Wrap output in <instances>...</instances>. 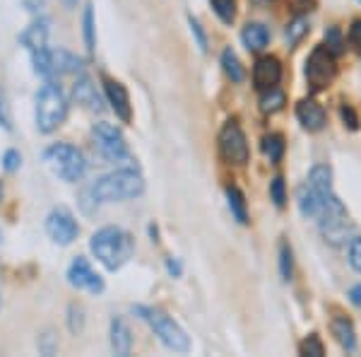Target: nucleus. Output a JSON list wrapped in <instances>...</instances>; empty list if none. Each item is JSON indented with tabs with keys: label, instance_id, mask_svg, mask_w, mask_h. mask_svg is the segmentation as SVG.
Segmentation results:
<instances>
[{
	"label": "nucleus",
	"instance_id": "obj_14",
	"mask_svg": "<svg viewBox=\"0 0 361 357\" xmlns=\"http://www.w3.org/2000/svg\"><path fill=\"white\" fill-rule=\"evenodd\" d=\"M46 39H49V20H46V17L34 20L32 25L20 34V44L25 46L29 54H37V51L46 49Z\"/></svg>",
	"mask_w": 361,
	"mask_h": 357
},
{
	"label": "nucleus",
	"instance_id": "obj_9",
	"mask_svg": "<svg viewBox=\"0 0 361 357\" xmlns=\"http://www.w3.org/2000/svg\"><path fill=\"white\" fill-rule=\"evenodd\" d=\"M219 155L229 165H246L248 162V140L236 121H226L219 131Z\"/></svg>",
	"mask_w": 361,
	"mask_h": 357
},
{
	"label": "nucleus",
	"instance_id": "obj_20",
	"mask_svg": "<svg viewBox=\"0 0 361 357\" xmlns=\"http://www.w3.org/2000/svg\"><path fill=\"white\" fill-rule=\"evenodd\" d=\"M333 336L345 350L357 348V333H354V326L347 316H335L333 319Z\"/></svg>",
	"mask_w": 361,
	"mask_h": 357
},
{
	"label": "nucleus",
	"instance_id": "obj_16",
	"mask_svg": "<svg viewBox=\"0 0 361 357\" xmlns=\"http://www.w3.org/2000/svg\"><path fill=\"white\" fill-rule=\"evenodd\" d=\"M111 348L116 355L126 357L130 355V348H133V338H130V329L121 316H114L111 319Z\"/></svg>",
	"mask_w": 361,
	"mask_h": 357
},
{
	"label": "nucleus",
	"instance_id": "obj_1",
	"mask_svg": "<svg viewBox=\"0 0 361 357\" xmlns=\"http://www.w3.org/2000/svg\"><path fill=\"white\" fill-rule=\"evenodd\" d=\"M90 249L94 254V259L102 263L106 271H118L121 266H126L130 261L133 251H135V239L130 232H126L123 227H102L92 234Z\"/></svg>",
	"mask_w": 361,
	"mask_h": 357
},
{
	"label": "nucleus",
	"instance_id": "obj_18",
	"mask_svg": "<svg viewBox=\"0 0 361 357\" xmlns=\"http://www.w3.org/2000/svg\"><path fill=\"white\" fill-rule=\"evenodd\" d=\"M75 99H78L80 104H85L87 109L102 111V97H99L94 83H92L87 75H80L78 83H75Z\"/></svg>",
	"mask_w": 361,
	"mask_h": 357
},
{
	"label": "nucleus",
	"instance_id": "obj_47",
	"mask_svg": "<svg viewBox=\"0 0 361 357\" xmlns=\"http://www.w3.org/2000/svg\"><path fill=\"white\" fill-rule=\"evenodd\" d=\"M359 3H361V0H359Z\"/></svg>",
	"mask_w": 361,
	"mask_h": 357
},
{
	"label": "nucleus",
	"instance_id": "obj_34",
	"mask_svg": "<svg viewBox=\"0 0 361 357\" xmlns=\"http://www.w3.org/2000/svg\"><path fill=\"white\" fill-rule=\"evenodd\" d=\"M349 263L357 273H361V239H352L349 244Z\"/></svg>",
	"mask_w": 361,
	"mask_h": 357
},
{
	"label": "nucleus",
	"instance_id": "obj_11",
	"mask_svg": "<svg viewBox=\"0 0 361 357\" xmlns=\"http://www.w3.org/2000/svg\"><path fill=\"white\" fill-rule=\"evenodd\" d=\"M68 283L78 290L90 292V295H102L104 292V278L90 266V261H87L85 256H78V259L70 263Z\"/></svg>",
	"mask_w": 361,
	"mask_h": 357
},
{
	"label": "nucleus",
	"instance_id": "obj_45",
	"mask_svg": "<svg viewBox=\"0 0 361 357\" xmlns=\"http://www.w3.org/2000/svg\"><path fill=\"white\" fill-rule=\"evenodd\" d=\"M0 196H3V189H0Z\"/></svg>",
	"mask_w": 361,
	"mask_h": 357
},
{
	"label": "nucleus",
	"instance_id": "obj_44",
	"mask_svg": "<svg viewBox=\"0 0 361 357\" xmlns=\"http://www.w3.org/2000/svg\"><path fill=\"white\" fill-rule=\"evenodd\" d=\"M255 3H272V0H255Z\"/></svg>",
	"mask_w": 361,
	"mask_h": 357
},
{
	"label": "nucleus",
	"instance_id": "obj_6",
	"mask_svg": "<svg viewBox=\"0 0 361 357\" xmlns=\"http://www.w3.org/2000/svg\"><path fill=\"white\" fill-rule=\"evenodd\" d=\"M135 312L147 321L149 329L154 331V336H159V341L164 343L169 350H173V353H188L190 350L188 336H185V331L180 329L171 316H166L164 312L152 309V307H135Z\"/></svg>",
	"mask_w": 361,
	"mask_h": 357
},
{
	"label": "nucleus",
	"instance_id": "obj_32",
	"mask_svg": "<svg viewBox=\"0 0 361 357\" xmlns=\"http://www.w3.org/2000/svg\"><path fill=\"white\" fill-rule=\"evenodd\" d=\"M270 196L272 201H275L277 208H284V203H287V189H284V179L282 177H275L270 184Z\"/></svg>",
	"mask_w": 361,
	"mask_h": 357
},
{
	"label": "nucleus",
	"instance_id": "obj_42",
	"mask_svg": "<svg viewBox=\"0 0 361 357\" xmlns=\"http://www.w3.org/2000/svg\"><path fill=\"white\" fill-rule=\"evenodd\" d=\"M349 300L357 304V307H361V285H357V288L349 290Z\"/></svg>",
	"mask_w": 361,
	"mask_h": 357
},
{
	"label": "nucleus",
	"instance_id": "obj_41",
	"mask_svg": "<svg viewBox=\"0 0 361 357\" xmlns=\"http://www.w3.org/2000/svg\"><path fill=\"white\" fill-rule=\"evenodd\" d=\"M166 271L173 275V278H178L180 275V266H178V261H173V259H169L166 261Z\"/></svg>",
	"mask_w": 361,
	"mask_h": 357
},
{
	"label": "nucleus",
	"instance_id": "obj_7",
	"mask_svg": "<svg viewBox=\"0 0 361 357\" xmlns=\"http://www.w3.org/2000/svg\"><path fill=\"white\" fill-rule=\"evenodd\" d=\"M92 140H94V148L99 150V155L106 162H123L130 157L123 133L116 126L106 124V121H102V124L92 128Z\"/></svg>",
	"mask_w": 361,
	"mask_h": 357
},
{
	"label": "nucleus",
	"instance_id": "obj_2",
	"mask_svg": "<svg viewBox=\"0 0 361 357\" xmlns=\"http://www.w3.org/2000/svg\"><path fill=\"white\" fill-rule=\"evenodd\" d=\"M145 179L137 169H116L111 174L99 177L90 186V196L94 203H121L142 196Z\"/></svg>",
	"mask_w": 361,
	"mask_h": 357
},
{
	"label": "nucleus",
	"instance_id": "obj_15",
	"mask_svg": "<svg viewBox=\"0 0 361 357\" xmlns=\"http://www.w3.org/2000/svg\"><path fill=\"white\" fill-rule=\"evenodd\" d=\"M296 119H299V124L304 126L306 131L316 133L325 126V111L320 104L313 102V99H301V102L296 104Z\"/></svg>",
	"mask_w": 361,
	"mask_h": 357
},
{
	"label": "nucleus",
	"instance_id": "obj_10",
	"mask_svg": "<svg viewBox=\"0 0 361 357\" xmlns=\"http://www.w3.org/2000/svg\"><path fill=\"white\" fill-rule=\"evenodd\" d=\"M46 234L58 247H68V244H73L78 239L80 225L68 208H54L49 213V218H46Z\"/></svg>",
	"mask_w": 361,
	"mask_h": 357
},
{
	"label": "nucleus",
	"instance_id": "obj_3",
	"mask_svg": "<svg viewBox=\"0 0 361 357\" xmlns=\"http://www.w3.org/2000/svg\"><path fill=\"white\" fill-rule=\"evenodd\" d=\"M37 128L42 133H54L58 126H63L68 116V97L61 90V85L49 80L37 95Z\"/></svg>",
	"mask_w": 361,
	"mask_h": 357
},
{
	"label": "nucleus",
	"instance_id": "obj_27",
	"mask_svg": "<svg viewBox=\"0 0 361 357\" xmlns=\"http://www.w3.org/2000/svg\"><path fill=\"white\" fill-rule=\"evenodd\" d=\"M308 32V20L306 17H294L292 22H289V27H287V42L289 46H296L304 39V34Z\"/></svg>",
	"mask_w": 361,
	"mask_h": 357
},
{
	"label": "nucleus",
	"instance_id": "obj_12",
	"mask_svg": "<svg viewBox=\"0 0 361 357\" xmlns=\"http://www.w3.org/2000/svg\"><path fill=\"white\" fill-rule=\"evenodd\" d=\"M104 95H106V102L111 104L114 114L118 116L123 124L133 119V107H130V97H128V90L118 80L104 78Z\"/></svg>",
	"mask_w": 361,
	"mask_h": 357
},
{
	"label": "nucleus",
	"instance_id": "obj_26",
	"mask_svg": "<svg viewBox=\"0 0 361 357\" xmlns=\"http://www.w3.org/2000/svg\"><path fill=\"white\" fill-rule=\"evenodd\" d=\"M222 66H224V73L229 75L234 83H241V80H243V68H241V63H238V56L231 49H224Z\"/></svg>",
	"mask_w": 361,
	"mask_h": 357
},
{
	"label": "nucleus",
	"instance_id": "obj_35",
	"mask_svg": "<svg viewBox=\"0 0 361 357\" xmlns=\"http://www.w3.org/2000/svg\"><path fill=\"white\" fill-rule=\"evenodd\" d=\"M349 44L354 46L357 54H361V20H354L349 27Z\"/></svg>",
	"mask_w": 361,
	"mask_h": 357
},
{
	"label": "nucleus",
	"instance_id": "obj_43",
	"mask_svg": "<svg viewBox=\"0 0 361 357\" xmlns=\"http://www.w3.org/2000/svg\"><path fill=\"white\" fill-rule=\"evenodd\" d=\"M63 3H66V5H68V8H73V5H75V3H78V0H63Z\"/></svg>",
	"mask_w": 361,
	"mask_h": 357
},
{
	"label": "nucleus",
	"instance_id": "obj_4",
	"mask_svg": "<svg viewBox=\"0 0 361 357\" xmlns=\"http://www.w3.org/2000/svg\"><path fill=\"white\" fill-rule=\"evenodd\" d=\"M44 162L51 167V172L56 174L61 181L75 184L85 177L87 172V160L75 145L68 143H54L44 150Z\"/></svg>",
	"mask_w": 361,
	"mask_h": 357
},
{
	"label": "nucleus",
	"instance_id": "obj_25",
	"mask_svg": "<svg viewBox=\"0 0 361 357\" xmlns=\"http://www.w3.org/2000/svg\"><path fill=\"white\" fill-rule=\"evenodd\" d=\"M214 15L224 22V25H231L236 20V0H209Z\"/></svg>",
	"mask_w": 361,
	"mask_h": 357
},
{
	"label": "nucleus",
	"instance_id": "obj_22",
	"mask_svg": "<svg viewBox=\"0 0 361 357\" xmlns=\"http://www.w3.org/2000/svg\"><path fill=\"white\" fill-rule=\"evenodd\" d=\"M284 102H287L284 92L272 87V90H265L263 97H260V111H263V114H277V111L284 107Z\"/></svg>",
	"mask_w": 361,
	"mask_h": 357
},
{
	"label": "nucleus",
	"instance_id": "obj_17",
	"mask_svg": "<svg viewBox=\"0 0 361 357\" xmlns=\"http://www.w3.org/2000/svg\"><path fill=\"white\" fill-rule=\"evenodd\" d=\"M241 39H243V46H246L248 51L258 54V51H263L267 46V42H270V32H267V27L260 25V22H250V25L243 27Z\"/></svg>",
	"mask_w": 361,
	"mask_h": 357
},
{
	"label": "nucleus",
	"instance_id": "obj_38",
	"mask_svg": "<svg viewBox=\"0 0 361 357\" xmlns=\"http://www.w3.org/2000/svg\"><path fill=\"white\" fill-rule=\"evenodd\" d=\"M42 341L44 343H39V350H42L44 355H54V350H56V338H54V333H44L42 336Z\"/></svg>",
	"mask_w": 361,
	"mask_h": 357
},
{
	"label": "nucleus",
	"instance_id": "obj_24",
	"mask_svg": "<svg viewBox=\"0 0 361 357\" xmlns=\"http://www.w3.org/2000/svg\"><path fill=\"white\" fill-rule=\"evenodd\" d=\"M94 10H92V5H87L85 8V15H82V37H85V46H87V51H94V46H97V34H94Z\"/></svg>",
	"mask_w": 361,
	"mask_h": 357
},
{
	"label": "nucleus",
	"instance_id": "obj_40",
	"mask_svg": "<svg viewBox=\"0 0 361 357\" xmlns=\"http://www.w3.org/2000/svg\"><path fill=\"white\" fill-rule=\"evenodd\" d=\"M22 3H25V8H27V10H32V13H39V10L44 8L46 0H22Z\"/></svg>",
	"mask_w": 361,
	"mask_h": 357
},
{
	"label": "nucleus",
	"instance_id": "obj_31",
	"mask_svg": "<svg viewBox=\"0 0 361 357\" xmlns=\"http://www.w3.org/2000/svg\"><path fill=\"white\" fill-rule=\"evenodd\" d=\"M301 355H311V357H323L325 355V348L323 343H320V338L313 333V336H308L304 343H301Z\"/></svg>",
	"mask_w": 361,
	"mask_h": 357
},
{
	"label": "nucleus",
	"instance_id": "obj_39",
	"mask_svg": "<svg viewBox=\"0 0 361 357\" xmlns=\"http://www.w3.org/2000/svg\"><path fill=\"white\" fill-rule=\"evenodd\" d=\"M0 126L10 128V114H8V104H5L3 92H0Z\"/></svg>",
	"mask_w": 361,
	"mask_h": 357
},
{
	"label": "nucleus",
	"instance_id": "obj_23",
	"mask_svg": "<svg viewBox=\"0 0 361 357\" xmlns=\"http://www.w3.org/2000/svg\"><path fill=\"white\" fill-rule=\"evenodd\" d=\"M263 152L267 155V160L277 165L284 155V138L279 136V133H270V136H265L263 138Z\"/></svg>",
	"mask_w": 361,
	"mask_h": 357
},
{
	"label": "nucleus",
	"instance_id": "obj_28",
	"mask_svg": "<svg viewBox=\"0 0 361 357\" xmlns=\"http://www.w3.org/2000/svg\"><path fill=\"white\" fill-rule=\"evenodd\" d=\"M292 268H294L292 249H289L287 242H282L279 244V273H282V280H292Z\"/></svg>",
	"mask_w": 361,
	"mask_h": 357
},
{
	"label": "nucleus",
	"instance_id": "obj_30",
	"mask_svg": "<svg viewBox=\"0 0 361 357\" xmlns=\"http://www.w3.org/2000/svg\"><path fill=\"white\" fill-rule=\"evenodd\" d=\"M68 329L70 333H80L85 329V312H82V307H78V304H70V309H68Z\"/></svg>",
	"mask_w": 361,
	"mask_h": 357
},
{
	"label": "nucleus",
	"instance_id": "obj_29",
	"mask_svg": "<svg viewBox=\"0 0 361 357\" xmlns=\"http://www.w3.org/2000/svg\"><path fill=\"white\" fill-rule=\"evenodd\" d=\"M325 44H328L325 49H328L335 58L342 56V51H345V42H342V34L337 27H330L328 32H325Z\"/></svg>",
	"mask_w": 361,
	"mask_h": 357
},
{
	"label": "nucleus",
	"instance_id": "obj_19",
	"mask_svg": "<svg viewBox=\"0 0 361 357\" xmlns=\"http://www.w3.org/2000/svg\"><path fill=\"white\" fill-rule=\"evenodd\" d=\"M320 208H323V201H320L318 193L313 191L308 184L301 186V189H299V210H301V215L308 218V220H318Z\"/></svg>",
	"mask_w": 361,
	"mask_h": 357
},
{
	"label": "nucleus",
	"instance_id": "obj_21",
	"mask_svg": "<svg viewBox=\"0 0 361 357\" xmlns=\"http://www.w3.org/2000/svg\"><path fill=\"white\" fill-rule=\"evenodd\" d=\"M226 201H229V210L236 218L238 225H248V206H246V196L241 193L238 186H226Z\"/></svg>",
	"mask_w": 361,
	"mask_h": 357
},
{
	"label": "nucleus",
	"instance_id": "obj_36",
	"mask_svg": "<svg viewBox=\"0 0 361 357\" xmlns=\"http://www.w3.org/2000/svg\"><path fill=\"white\" fill-rule=\"evenodd\" d=\"M190 22V29H193V34L197 37V46H200V51H207V39H205V32H202L200 22L195 20V17H188Z\"/></svg>",
	"mask_w": 361,
	"mask_h": 357
},
{
	"label": "nucleus",
	"instance_id": "obj_33",
	"mask_svg": "<svg viewBox=\"0 0 361 357\" xmlns=\"http://www.w3.org/2000/svg\"><path fill=\"white\" fill-rule=\"evenodd\" d=\"M22 167V155L17 150H8L5 152V157H3V169L5 172H17V169Z\"/></svg>",
	"mask_w": 361,
	"mask_h": 357
},
{
	"label": "nucleus",
	"instance_id": "obj_37",
	"mask_svg": "<svg viewBox=\"0 0 361 357\" xmlns=\"http://www.w3.org/2000/svg\"><path fill=\"white\" fill-rule=\"evenodd\" d=\"M340 114H342V121H345V126H349L352 131H357V128H359V119H357V114H354V109L345 104V107L340 109Z\"/></svg>",
	"mask_w": 361,
	"mask_h": 357
},
{
	"label": "nucleus",
	"instance_id": "obj_8",
	"mask_svg": "<svg viewBox=\"0 0 361 357\" xmlns=\"http://www.w3.org/2000/svg\"><path fill=\"white\" fill-rule=\"evenodd\" d=\"M337 75V66H335V56L330 54L325 46H316L311 51L306 61V80H308V87L313 92H320L325 87H330V83L335 80Z\"/></svg>",
	"mask_w": 361,
	"mask_h": 357
},
{
	"label": "nucleus",
	"instance_id": "obj_46",
	"mask_svg": "<svg viewBox=\"0 0 361 357\" xmlns=\"http://www.w3.org/2000/svg\"><path fill=\"white\" fill-rule=\"evenodd\" d=\"M0 239H3V234H0Z\"/></svg>",
	"mask_w": 361,
	"mask_h": 357
},
{
	"label": "nucleus",
	"instance_id": "obj_5",
	"mask_svg": "<svg viewBox=\"0 0 361 357\" xmlns=\"http://www.w3.org/2000/svg\"><path fill=\"white\" fill-rule=\"evenodd\" d=\"M34 73L46 80L63 78V75H82V61L66 49H42L32 54Z\"/></svg>",
	"mask_w": 361,
	"mask_h": 357
},
{
	"label": "nucleus",
	"instance_id": "obj_13",
	"mask_svg": "<svg viewBox=\"0 0 361 357\" xmlns=\"http://www.w3.org/2000/svg\"><path fill=\"white\" fill-rule=\"evenodd\" d=\"M279 80H282V66H279V61L275 56H263L255 61L253 66V85L258 87V90H272V87L279 85Z\"/></svg>",
	"mask_w": 361,
	"mask_h": 357
}]
</instances>
